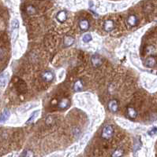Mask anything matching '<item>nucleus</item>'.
Masks as SVG:
<instances>
[{
  "mask_svg": "<svg viewBox=\"0 0 157 157\" xmlns=\"http://www.w3.org/2000/svg\"><path fill=\"white\" fill-rule=\"evenodd\" d=\"M114 134V129L111 126H106L104 127L103 131H102L101 136L102 138L104 139H110Z\"/></svg>",
  "mask_w": 157,
  "mask_h": 157,
  "instance_id": "obj_1",
  "label": "nucleus"
},
{
  "mask_svg": "<svg viewBox=\"0 0 157 157\" xmlns=\"http://www.w3.org/2000/svg\"><path fill=\"white\" fill-rule=\"evenodd\" d=\"M17 81H15V85H16V88L18 92H20L21 93H25L27 90V86L25 84V83L18 78H17Z\"/></svg>",
  "mask_w": 157,
  "mask_h": 157,
  "instance_id": "obj_2",
  "label": "nucleus"
},
{
  "mask_svg": "<svg viewBox=\"0 0 157 157\" xmlns=\"http://www.w3.org/2000/svg\"><path fill=\"white\" fill-rule=\"evenodd\" d=\"M42 79L46 82H51L54 79V75L50 71H45L42 73Z\"/></svg>",
  "mask_w": 157,
  "mask_h": 157,
  "instance_id": "obj_3",
  "label": "nucleus"
},
{
  "mask_svg": "<svg viewBox=\"0 0 157 157\" xmlns=\"http://www.w3.org/2000/svg\"><path fill=\"white\" fill-rule=\"evenodd\" d=\"M108 108L110 109V111L115 113L117 112L118 111V108H119V106H118V102L116 100H112L109 102L108 104Z\"/></svg>",
  "mask_w": 157,
  "mask_h": 157,
  "instance_id": "obj_4",
  "label": "nucleus"
},
{
  "mask_svg": "<svg viewBox=\"0 0 157 157\" xmlns=\"http://www.w3.org/2000/svg\"><path fill=\"white\" fill-rule=\"evenodd\" d=\"M89 22L87 20H81L79 22V27L81 31H87L88 28H89Z\"/></svg>",
  "mask_w": 157,
  "mask_h": 157,
  "instance_id": "obj_5",
  "label": "nucleus"
},
{
  "mask_svg": "<svg viewBox=\"0 0 157 157\" xmlns=\"http://www.w3.org/2000/svg\"><path fill=\"white\" fill-rule=\"evenodd\" d=\"M56 18H57V20H58L59 22L63 23L65 20H66V18H67L66 13L65 11H60V12H58L57 13V15H56Z\"/></svg>",
  "mask_w": 157,
  "mask_h": 157,
  "instance_id": "obj_6",
  "label": "nucleus"
},
{
  "mask_svg": "<svg viewBox=\"0 0 157 157\" xmlns=\"http://www.w3.org/2000/svg\"><path fill=\"white\" fill-rule=\"evenodd\" d=\"M114 22L111 20H108L105 22L104 24V29L105 31L107 32H111L114 29Z\"/></svg>",
  "mask_w": 157,
  "mask_h": 157,
  "instance_id": "obj_7",
  "label": "nucleus"
},
{
  "mask_svg": "<svg viewBox=\"0 0 157 157\" xmlns=\"http://www.w3.org/2000/svg\"><path fill=\"white\" fill-rule=\"evenodd\" d=\"M10 116V112L7 109H5L3 111V112L0 115V123H2V122H4L6 119H7Z\"/></svg>",
  "mask_w": 157,
  "mask_h": 157,
  "instance_id": "obj_8",
  "label": "nucleus"
},
{
  "mask_svg": "<svg viewBox=\"0 0 157 157\" xmlns=\"http://www.w3.org/2000/svg\"><path fill=\"white\" fill-rule=\"evenodd\" d=\"M127 114L132 119H135L136 117V115H138V112H136L135 109L132 107L127 108Z\"/></svg>",
  "mask_w": 157,
  "mask_h": 157,
  "instance_id": "obj_9",
  "label": "nucleus"
},
{
  "mask_svg": "<svg viewBox=\"0 0 157 157\" xmlns=\"http://www.w3.org/2000/svg\"><path fill=\"white\" fill-rule=\"evenodd\" d=\"M92 64L94 67H99L102 64V60L98 56H93L92 58Z\"/></svg>",
  "mask_w": 157,
  "mask_h": 157,
  "instance_id": "obj_10",
  "label": "nucleus"
},
{
  "mask_svg": "<svg viewBox=\"0 0 157 157\" xmlns=\"http://www.w3.org/2000/svg\"><path fill=\"white\" fill-rule=\"evenodd\" d=\"M73 89H74V90L75 91H81V90L83 89V83H82V82H81V80H77L75 82V83L73 85Z\"/></svg>",
  "mask_w": 157,
  "mask_h": 157,
  "instance_id": "obj_11",
  "label": "nucleus"
},
{
  "mask_svg": "<svg viewBox=\"0 0 157 157\" xmlns=\"http://www.w3.org/2000/svg\"><path fill=\"white\" fill-rule=\"evenodd\" d=\"M127 21H128V24L130 26H135L136 23H138V18L134 15H130Z\"/></svg>",
  "mask_w": 157,
  "mask_h": 157,
  "instance_id": "obj_12",
  "label": "nucleus"
},
{
  "mask_svg": "<svg viewBox=\"0 0 157 157\" xmlns=\"http://www.w3.org/2000/svg\"><path fill=\"white\" fill-rule=\"evenodd\" d=\"M68 105H69V101H68V99H66V98H64L61 101V102L58 105V107L61 109H65L68 107Z\"/></svg>",
  "mask_w": 157,
  "mask_h": 157,
  "instance_id": "obj_13",
  "label": "nucleus"
},
{
  "mask_svg": "<svg viewBox=\"0 0 157 157\" xmlns=\"http://www.w3.org/2000/svg\"><path fill=\"white\" fill-rule=\"evenodd\" d=\"M74 43V39L71 36H66L64 39V43L66 46H70Z\"/></svg>",
  "mask_w": 157,
  "mask_h": 157,
  "instance_id": "obj_14",
  "label": "nucleus"
},
{
  "mask_svg": "<svg viewBox=\"0 0 157 157\" xmlns=\"http://www.w3.org/2000/svg\"><path fill=\"white\" fill-rule=\"evenodd\" d=\"M123 154H124L123 150L121 148H119V149H116L113 152V154L111 155V157H121Z\"/></svg>",
  "mask_w": 157,
  "mask_h": 157,
  "instance_id": "obj_15",
  "label": "nucleus"
},
{
  "mask_svg": "<svg viewBox=\"0 0 157 157\" xmlns=\"http://www.w3.org/2000/svg\"><path fill=\"white\" fill-rule=\"evenodd\" d=\"M155 64V60L153 57H149L147 60H146V62H145V65L146 66L148 67H153Z\"/></svg>",
  "mask_w": 157,
  "mask_h": 157,
  "instance_id": "obj_16",
  "label": "nucleus"
},
{
  "mask_svg": "<svg viewBox=\"0 0 157 157\" xmlns=\"http://www.w3.org/2000/svg\"><path fill=\"white\" fill-rule=\"evenodd\" d=\"M18 26H19V23H18V20H13L12 21V24H11V28H12V31H15L18 28Z\"/></svg>",
  "mask_w": 157,
  "mask_h": 157,
  "instance_id": "obj_17",
  "label": "nucleus"
},
{
  "mask_svg": "<svg viewBox=\"0 0 157 157\" xmlns=\"http://www.w3.org/2000/svg\"><path fill=\"white\" fill-rule=\"evenodd\" d=\"M82 39H83L84 43H88L92 39V36L90 35V34H85V35H84Z\"/></svg>",
  "mask_w": 157,
  "mask_h": 157,
  "instance_id": "obj_18",
  "label": "nucleus"
},
{
  "mask_svg": "<svg viewBox=\"0 0 157 157\" xmlns=\"http://www.w3.org/2000/svg\"><path fill=\"white\" fill-rule=\"evenodd\" d=\"M38 112H34L32 115V116L29 119V120L27 121V122L26 123L28 124V123H31V122H32L34 120H35V119H36V115H37V114H38Z\"/></svg>",
  "mask_w": 157,
  "mask_h": 157,
  "instance_id": "obj_19",
  "label": "nucleus"
},
{
  "mask_svg": "<svg viewBox=\"0 0 157 157\" xmlns=\"http://www.w3.org/2000/svg\"><path fill=\"white\" fill-rule=\"evenodd\" d=\"M156 134H157V128L156 127H152L148 131V135H150V136H154Z\"/></svg>",
  "mask_w": 157,
  "mask_h": 157,
  "instance_id": "obj_20",
  "label": "nucleus"
},
{
  "mask_svg": "<svg viewBox=\"0 0 157 157\" xmlns=\"http://www.w3.org/2000/svg\"><path fill=\"white\" fill-rule=\"evenodd\" d=\"M6 84V79L2 77L0 78V88H3Z\"/></svg>",
  "mask_w": 157,
  "mask_h": 157,
  "instance_id": "obj_21",
  "label": "nucleus"
},
{
  "mask_svg": "<svg viewBox=\"0 0 157 157\" xmlns=\"http://www.w3.org/2000/svg\"><path fill=\"white\" fill-rule=\"evenodd\" d=\"M27 12H28L29 13H34L36 12V10H35V9H34V7H32V6H29L28 8H27Z\"/></svg>",
  "mask_w": 157,
  "mask_h": 157,
  "instance_id": "obj_22",
  "label": "nucleus"
},
{
  "mask_svg": "<svg viewBox=\"0 0 157 157\" xmlns=\"http://www.w3.org/2000/svg\"><path fill=\"white\" fill-rule=\"evenodd\" d=\"M25 157H33V153H32V151H28V152H26Z\"/></svg>",
  "mask_w": 157,
  "mask_h": 157,
  "instance_id": "obj_23",
  "label": "nucleus"
}]
</instances>
